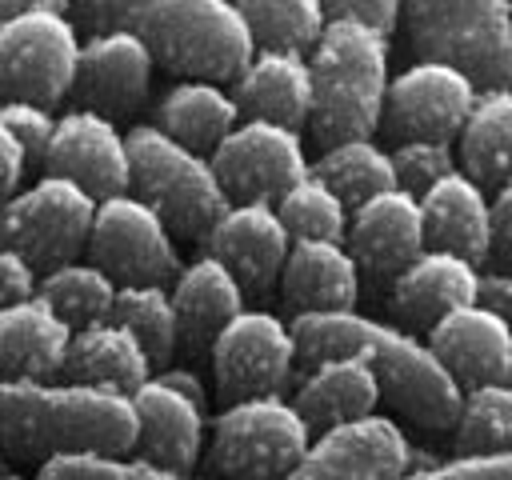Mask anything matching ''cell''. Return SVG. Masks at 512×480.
<instances>
[{"mask_svg": "<svg viewBox=\"0 0 512 480\" xmlns=\"http://www.w3.org/2000/svg\"><path fill=\"white\" fill-rule=\"evenodd\" d=\"M288 248H292V236L276 204H264V200L228 204L224 216L204 236V252L224 260L232 276L244 284V292H268L272 284H280Z\"/></svg>", "mask_w": 512, "mask_h": 480, "instance_id": "cell-17", "label": "cell"}, {"mask_svg": "<svg viewBox=\"0 0 512 480\" xmlns=\"http://www.w3.org/2000/svg\"><path fill=\"white\" fill-rule=\"evenodd\" d=\"M0 480H40V476H20V472H0Z\"/></svg>", "mask_w": 512, "mask_h": 480, "instance_id": "cell-49", "label": "cell"}, {"mask_svg": "<svg viewBox=\"0 0 512 480\" xmlns=\"http://www.w3.org/2000/svg\"><path fill=\"white\" fill-rule=\"evenodd\" d=\"M36 288H40V272L16 248H0V308L36 296Z\"/></svg>", "mask_w": 512, "mask_h": 480, "instance_id": "cell-43", "label": "cell"}, {"mask_svg": "<svg viewBox=\"0 0 512 480\" xmlns=\"http://www.w3.org/2000/svg\"><path fill=\"white\" fill-rule=\"evenodd\" d=\"M40 480H200L192 472H172L148 464L144 456H52L36 472Z\"/></svg>", "mask_w": 512, "mask_h": 480, "instance_id": "cell-37", "label": "cell"}, {"mask_svg": "<svg viewBox=\"0 0 512 480\" xmlns=\"http://www.w3.org/2000/svg\"><path fill=\"white\" fill-rule=\"evenodd\" d=\"M312 444V428L288 396L224 404L208 424L212 480H288Z\"/></svg>", "mask_w": 512, "mask_h": 480, "instance_id": "cell-6", "label": "cell"}, {"mask_svg": "<svg viewBox=\"0 0 512 480\" xmlns=\"http://www.w3.org/2000/svg\"><path fill=\"white\" fill-rule=\"evenodd\" d=\"M380 400H384L380 380L360 356H328V360L308 364V372L292 396V404L300 408V416L308 420L312 432L372 416Z\"/></svg>", "mask_w": 512, "mask_h": 480, "instance_id": "cell-26", "label": "cell"}, {"mask_svg": "<svg viewBox=\"0 0 512 480\" xmlns=\"http://www.w3.org/2000/svg\"><path fill=\"white\" fill-rule=\"evenodd\" d=\"M284 304L296 312H344L360 300V264L344 240H292L280 272Z\"/></svg>", "mask_w": 512, "mask_h": 480, "instance_id": "cell-24", "label": "cell"}, {"mask_svg": "<svg viewBox=\"0 0 512 480\" xmlns=\"http://www.w3.org/2000/svg\"><path fill=\"white\" fill-rule=\"evenodd\" d=\"M236 8L244 12L256 48L312 52L328 24L324 0H236Z\"/></svg>", "mask_w": 512, "mask_h": 480, "instance_id": "cell-34", "label": "cell"}, {"mask_svg": "<svg viewBox=\"0 0 512 480\" xmlns=\"http://www.w3.org/2000/svg\"><path fill=\"white\" fill-rule=\"evenodd\" d=\"M344 244L360 268L396 276L408 260H416L428 248L420 196H412L404 188H388V192L356 204L348 216Z\"/></svg>", "mask_w": 512, "mask_h": 480, "instance_id": "cell-21", "label": "cell"}, {"mask_svg": "<svg viewBox=\"0 0 512 480\" xmlns=\"http://www.w3.org/2000/svg\"><path fill=\"white\" fill-rule=\"evenodd\" d=\"M488 264L512 268V180L492 192V256Z\"/></svg>", "mask_w": 512, "mask_h": 480, "instance_id": "cell-45", "label": "cell"}, {"mask_svg": "<svg viewBox=\"0 0 512 480\" xmlns=\"http://www.w3.org/2000/svg\"><path fill=\"white\" fill-rule=\"evenodd\" d=\"M276 212H280L292 240H344L348 236V216H352V208L312 172L300 176L276 200Z\"/></svg>", "mask_w": 512, "mask_h": 480, "instance_id": "cell-36", "label": "cell"}, {"mask_svg": "<svg viewBox=\"0 0 512 480\" xmlns=\"http://www.w3.org/2000/svg\"><path fill=\"white\" fill-rule=\"evenodd\" d=\"M128 156H132V188L128 192H136L144 204H152L176 236L204 244L208 228L232 204L212 168V156L172 140L156 124L128 128Z\"/></svg>", "mask_w": 512, "mask_h": 480, "instance_id": "cell-5", "label": "cell"}, {"mask_svg": "<svg viewBox=\"0 0 512 480\" xmlns=\"http://www.w3.org/2000/svg\"><path fill=\"white\" fill-rule=\"evenodd\" d=\"M152 372L156 368H152L144 344L124 324L100 320V324H88V328L72 332L60 380L92 384V388H108V392L132 396Z\"/></svg>", "mask_w": 512, "mask_h": 480, "instance_id": "cell-27", "label": "cell"}, {"mask_svg": "<svg viewBox=\"0 0 512 480\" xmlns=\"http://www.w3.org/2000/svg\"><path fill=\"white\" fill-rule=\"evenodd\" d=\"M36 12H64L68 16V0H0V24L20 20V16H36Z\"/></svg>", "mask_w": 512, "mask_h": 480, "instance_id": "cell-48", "label": "cell"}, {"mask_svg": "<svg viewBox=\"0 0 512 480\" xmlns=\"http://www.w3.org/2000/svg\"><path fill=\"white\" fill-rule=\"evenodd\" d=\"M80 28L64 12H36L0 24V104L28 100L52 108L76 84Z\"/></svg>", "mask_w": 512, "mask_h": 480, "instance_id": "cell-9", "label": "cell"}, {"mask_svg": "<svg viewBox=\"0 0 512 480\" xmlns=\"http://www.w3.org/2000/svg\"><path fill=\"white\" fill-rule=\"evenodd\" d=\"M240 116L272 120L284 128H304L312 120V68L308 52L292 48H256L244 72L232 80Z\"/></svg>", "mask_w": 512, "mask_h": 480, "instance_id": "cell-22", "label": "cell"}, {"mask_svg": "<svg viewBox=\"0 0 512 480\" xmlns=\"http://www.w3.org/2000/svg\"><path fill=\"white\" fill-rule=\"evenodd\" d=\"M136 408V456L148 464L192 472L208 448V416L204 404L164 384L156 372L132 392Z\"/></svg>", "mask_w": 512, "mask_h": 480, "instance_id": "cell-18", "label": "cell"}, {"mask_svg": "<svg viewBox=\"0 0 512 480\" xmlns=\"http://www.w3.org/2000/svg\"><path fill=\"white\" fill-rule=\"evenodd\" d=\"M460 168L484 184L500 188L512 180V84L480 88L460 136H456Z\"/></svg>", "mask_w": 512, "mask_h": 480, "instance_id": "cell-30", "label": "cell"}, {"mask_svg": "<svg viewBox=\"0 0 512 480\" xmlns=\"http://www.w3.org/2000/svg\"><path fill=\"white\" fill-rule=\"evenodd\" d=\"M152 64L156 56L140 32L132 28L96 32L80 48L72 92L80 96V108H92L116 120L144 104L148 84H152Z\"/></svg>", "mask_w": 512, "mask_h": 480, "instance_id": "cell-16", "label": "cell"}, {"mask_svg": "<svg viewBox=\"0 0 512 480\" xmlns=\"http://www.w3.org/2000/svg\"><path fill=\"white\" fill-rule=\"evenodd\" d=\"M88 256L116 284H168L184 268L176 232L136 192H120L96 204Z\"/></svg>", "mask_w": 512, "mask_h": 480, "instance_id": "cell-11", "label": "cell"}, {"mask_svg": "<svg viewBox=\"0 0 512 480\" xmlns=\"http://www.w3.org/2000/svg\"><path fill=\"white\" fill-rule=\"evenodd\" d=\"M292 340L300 364H316L328 356H360L376 380L380 396L416 428L428 432H448L456 424L464 388L456 376L440 364L432 344L400 324L364 316L360 308L344 312H296L292 320Z\"/></svg>", "mask_w": 512, "mask_h": 480, "instance_id": "cell-1", "label": "cell"}, {"mask_svg": "<svg viewBox=\"0 0 512 480\" xmlns=\"http://www.w3.org/2000/svg\"><path fill=\"white\" fill-rule=\"evenodd\" d=\"M476 276H480V264L444 248H424L416 260H408L392 276L388 308L400 320V328L428 332L440 316L476 300Z\"/></svg>", "mask_w": 512, "mask_h": 480, "instance_id": "cell-20", "label": "cell"}, {"mask_svg": "<svg viewBox=\"0 0 512 480\" xmlns=\"http://www.w3.org/2000/svg\"><path fill=\"white\" fill-rule=\"evenodd\" d=\"M0 452L16 460L136 452L132 396L72 380H0Z\"/></svg>", "mask_w": 512, "mask_h": 480, "instance_id": "cell-2", "label": "cell"}, {"mask_svg": "<svg viewBox=\"0 0 512 480\" xmlns=\"http://www.w3.org/2000/svg\"><path fill=\"white\" fill-rule=\"evenodd\" d=\"M312 132L320 144L372 136L388 100V36L360 20H328L308 52Z\"/></svg>", "mask_w": 512, "mask_h": 480, "instance_id": "cell-3", "label": "cell"}, {"mask_svg": "<svg viewBox=\"0 0 512 480\" xmlns=\"http://www.w3.org/2000/svg\"><path fill=\"white\" fill-rule=\"evenodd\" d=\"M328 20H360L384 36H392V28L404 16V0H324Z\"/></svg>", "mask_w": 512, "mask_h": 480, "instance_id": "cell-42", "label": "cell"}, {"mask_svg": "<svg viewBox=\"0 0 512 480\" xmlns=\"http://www.w3.org/2000/svg\"><path fill=\"white\" fill-rule=\"evenodd\" d=\"M116 280L92 264V260H72V264H60L52 272L40 276V288L36 296L72 328H88V324H100V320H112V304H116Z\"/></svg>", "mask_w": 512, "mask_h": 480, "instance_id": "cell-32", "label": "cell"}, {"mask_svg": "<svg viewBox=\"0 0 512 480\" xmlns=\"http://www.w3.org/2000/svg\"><path fill=\"white\" fill-rule=\"evenodd\" d=\"M112 320L124 324L144 344L156 372L172 364V352L180 348V320L168 284H120Z\"/></svg>", "mask_w": 512, "mask_h": 480, "instance_id": "cell-33", "label": "cell"}, {"mask_svg": "<svg viewBox=\"0 0 512 480\" xmlns=\"http://www.w3.org/2000/svg\"><path fill=\"white\" fill-rule=\"evenodd\" d=\"M72 328L40 300L0 308V380H60Z\"/></svg>", "mask_w": 512, "mask_h": 480, "instance_id": "cell-25", "label": "cell"}, {"mask_svg": "<svg viewBox=\"0 0 512 480\" xmlns=\"http://www.w3.org/2000/svg\"><path fill=\"white\" fill-rule=\"evenodd\" d=\"M424 340L460 388L512 380V324L476 300L440 316Z\"/></svg>", "mask_w": 512, "mask_h": 480, "instance_id": "cell-19", "label": "cell"}, {"mask_svg": "<svg viewBox=\"0 0 512 480\" xmlns=\"http://www.w3.org/2000/svg\"><path fill=\"white\" fill-rule=\"evenodd\" d=\"M44 172L76 180L96 200L120 196L132 188V156H128V132L104 112L72 108L56 116V132L44 156Z\"/></svg>", "mask_w": 512, "mask_h": 480, "instance_id": "cell-15", "label": "cell"}, {"mask_svg": "<svg viewBox=\"0 0 512 480\" xmlns=\"http://www.w3.org/2000/svg\"><path fill=\"white\" fill-rule=\"evenodd\" d=\"M312 176H320L348 208H356V204H364L388 188H400L396 168H392V152L384 144H376L372 136L324 144V152L312 160Z\"/></svg>", "mask_w": 512, "mask_h": 480, "instance_id": "cell-31", "label": "cell"}, {"mask_svg": "<svg viewBox=\"0 0 512 480\" xmlns=\"http://www.w3.org/2000/svg\"><path fill=\"white\" fill-rule=\"evenodd\" d=\"M476 304L492 308L496 316H504V320L512 324V268L480 264V276H476Z\"/></svg>", "mask_w": 512, "mask_h": 480, "instance_id": "cell-44", "label": "cell"}, {"mask_svg": "<svg viewBox=\"0 0 512 480\" xmlns=\"http://www.w3.org/2000/svg\"><path fill=\"white\" fill-rule=\"evenodd\" d=\"M240 104L232 96V88L216 84V80H176L160 104H156V128L168 132L172 140L212 156L220 148V140L240 124Z\"/></svg>", "mask_w": 512, "mask_h": 480, "instance_id": "cell-29", "label": "cell"}, {"mask_svg": "<svg viewBox=\"0 0 512 480\" xmlns=\"http://www.w3.org/2000/svg\"><path fill=\"white\" fill-rule=\"evenodd\" d=\"M424 56L464 68L476 88L512 84V0H404Z\"/></svg>", "mask_w": 512, "mask_h": 480, "instance_id": "cell-7", "label": "cell"}, {"mask_svg": "<svg viewBox=\"0 0 512 480\" xmlns=\"http://www.w3.org/2000/svg\"><path fill=\"white\" fill-rule=\"evenodd\" d=\"M412 468V444L400 420L372 412L324 432H312L288 480H400Z\"/></svg>", "mask_w": 512, "mask_h": 480, "instance_id": "cell-13", "label": "cell"}, {"mask_svg": "<svg viewBox=\"0 0 512 480\" xmlns=\"http://www.w3.org/2000/svg\"><path fill=\"white\" fill-rule=\"evenodd\" d=\"M424 240L428 248L456 252L472 264H488L492 256V196L464 168L444 176L420 196Z\"/></svg>", "mask_w": 512, "mask_h": 480, "instance_id": "cell-23", "label": "cell"}, {"mask_svg": "<svg viewBox=\"0 0 512 480\" xmlns=\"http://www.w3.org/2000/svg\"><path fill=\"white\" fill-rule=\"evenodd\" d=\"M0 116H4V124L12 128V136L20 140L28 164H44L48 144H52V132H56L52 108L28 104V100H8V104H0Z\"/></svg>", "mask_w": 512, "mask_h": 480, "instance_id": "cell-40", "label": "cell"}, {"mask_svg": "<svg viewBox=\"0 0 512 480\" xmlns=\"http://www.w3.org/2000/svg\"><path fill=\"white\" fill-rule=\"evenodd\" d=\"M400 480H512V452H456L452 460L408 468Z\"/></svg>", "mask_w": 512, "mask_h": 480, "instance_id": "cell-39", "label": "cell"}, {"mask_svg": "<svg viewBox=\"0 0 512 480\" xmlns=\"http://www.w3.org/2000/svg\"><path fill=\"white\" fill-rule=\"evenodd\" d=\"M24 172H28V156H24L20 140L12 136V128H8L4 116H0V208L20 192Z\"/></svg>", "mask_w": 512, "mask_h": 480, "instance_id": "cell-46", "label": "cell"}, {"mask_svg": "<svg viewBox=\"0 0 512 480\" xmlns=\"http://www.w3.org/2000/svg\"><path fill=\"white\" fill-rule=\"evenodd\" d=\"M152 0H68V16L76 28H88V36L96 32H116V28H140L144 12Z\"/></svg>", "mask_w": 512, "mask_h": 480, "instance_id": "cell-41", "label": "cell"}, {"mask_svg": "<svg viewBox=\"0 0 512 480\" xmlns=\"http://www.w3.org/2000/svg\"><path fill=\"white\" fill-rule=\"evenodd\" d=\"M168 292L180 320V344L188 348H212L216 332L244 308V284L212 252H200L192 264H184Z\"/></svg>", "mask_w": 512, "mask_h": 480, "instance_id": "cell-28", "label": "cell"}, {"mask_svg": "<svg viewBox=\"0 0 512 480\" xmlns=\"http://www.w3.org/2000/svg\"><path fill=\"white\" fill-rule=\"evenodd\" d=\"M452 436L456 452H512V380L464 388Z\"/></svg>", "mask_w": 512, "mask_h": 480, "instance_id": "cell-35", "label": "cell"}, {"mask_svg": "<svg viewBox=\"0 0 512 480\" xmlns=\"http://www.w3.org/2000/svg\"><path fill=\"white\" fill-rule=\"evenodd\" d=\"M212 168L232 204H276L300 176L312 172V160L296 128L244 116L212 152Z\"/></svg>", "mask_w": 512, "mask_h": 480, "instance_id": "cell-12", "label": "cell"}, {"mask_svg": "<svg viewBox=\"0 0 512 480\" xmlns=\"http://www.w3.org/2000/svg\"><path fill=\"white\" fill-rule=\"evenodd\" d=\"M392 168L404 192L424 196L432 184H440L460 168V152L456 140H400L392 148Z\"/></svg>", "mask_w": 512, "mask_h": 480, "instance_id": "cell-38", "label": "cell"}, {"mask_svg": "<svg viewBox=\"0 0 512 480\" xmlns=\"http://www.w3.org/2000/svg\"><path fill=\"white\" fill-rule=\"evenodd\" d=\"M96 204L76 180L44 172L0 208V248H16L40 276L72 264L88 248Z\"/></svg>", "mask_w": 512, "mask_h": 480, "instance_id": "cell-8", "label": "cell"}, {"mask_svg": "<svg viewBox=\"0 0 512 480\" xmlns=\"http://www.w3.org/2000/svg\"><path fill=\"white\" fill-rule=\"evenodd\" d=\"M156 376H160L164 384L180 388L184 396H192L196 404H204V408H208V388H204V380H200V372H196V368H184V364H168V368H160Z\"/></svg>", "mask_w": 512, "mask_h": 480, "instance_id": "cell-47", "label": "cell"}, {"mask_svg": "<svg viewBox=\"0 0 512 480\" xmlns=\"http://www.w3.org/2000/svg\"><path fill=\"white\" fill-rule=\"evenodd\" d=\"M136 32L184 80H236L256 52L236 0H152Z\"/></svg>", "mask_w": 512, "mask_h": 480, "instance_id": "cell-4", "label": "cell"}, {"mask_svg": "<svg viewBox=\"0 0 512 480\" xmlns=\"http://www.w3.org/2000/svg\"><path fill=\"white\" fill-rule=\"evenodd\" d=\"M476 96L480 88L464 68L420 56L416 64L392 76L384 124L400 140H456Z\"/></svg>", "mask_w": 512, "mask_h": 480, "instance_id": "cell-14", "label": "cell"}, {"mask_svg": "<svg viewBox=\"0 0 512 480\" xmlns=\"http://www.w3.org/2000/svg\"><path fill=\"white\" fill-rule=\"evenodd\" d=\"M212 376L224 404L248 396H284L300 356L292 324L272 308H240L212 340Z\"/></svg>", "mask_w": 512, "mask_h": 480, "instance_id": "cell-10", "label": "cell"}]
</instances>
